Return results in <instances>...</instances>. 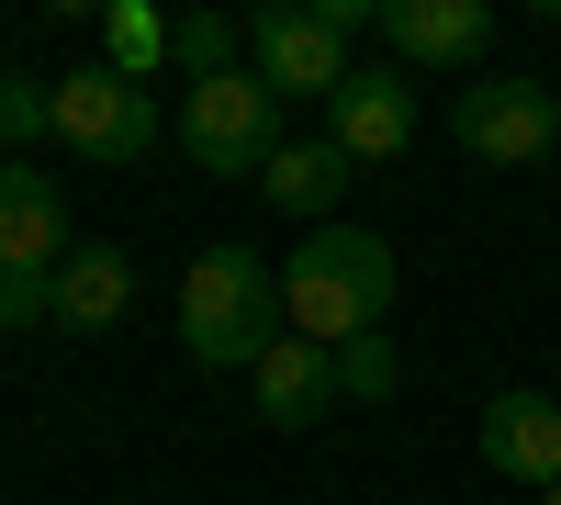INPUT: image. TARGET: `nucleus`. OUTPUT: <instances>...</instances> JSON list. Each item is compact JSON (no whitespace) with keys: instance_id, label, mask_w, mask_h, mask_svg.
Segmentation results:
<instances>
[{"instance_id":"nucleus-8","label":"nucleus","mask_w":561,"mask_h":505,"mask_svg":"<svg viewBox=\"0 0 561 505\" xmlns=\"http://www.w3.org/2000/svg\"><path fill=\"white\" fill-rule=\"evenodd\" d=\"M382 34H393V68H472L494 45V0H382Z\"/></svg>"},{"instance_id":"nucleus-7","label":"nucleus","mask_w":561,"mask_h":505,"mask_svg":"<svg viewBox=\"0 0 561 505\" xmlns=\"http://www.w3.org/2000/svg\"><path fill=\"white\" fill-rule=\"evenodd\" d=\"M325 135L370 169V158H404L415 147V90H404V68H348V90L325 102Z\"/></svg>"},{"instance_id":"nucleus-10","label":"nucleus","mask_w":561,"mask_h":505,"mask_svg":"<svg viewBox=\"0 0 561 505\" xmlns=\"http://www.w3.org/2000/svg\"><path fill=\"white\" fill-rule=\"evenodd\" d=\"M483 461L505 472V483H561V404L550 393H494L483 404Z\"/></svg>"},{"instance_id":"nucleus-16","label":"nucleus","mask_w":561,"mask_h":505,"mask_svg":"<svg viewBox=\"0 0 561 505\" xmlns=\"http://www.w3.org/2000/svg\"><path fill=\"white\" fill-rule=\"evenodd\" d=\"M325 359H337V404H382V393L404 382L393 337H348V348H325Z\"/></svg>"},{"instance_id":"nucleus-3","label":"nucleus","mask_w":561,"mask_h":505,"mask_svg":"<svg viewBox=\"0 0 561 505\" xmlns=\"http://www.w3.org/2000/svg\"><path fill=\"white\" fill-rule=\"evenodd\" d=\"M180 147H192L214 180L270 169V158H280V90H270L259 68H237V79H192V102H180Z\"/></svg>"},{"instance_id":"nucleus-2","label":"nucleus","mask_w":561,"mask_h":505,"mask_svg":"<svg viewBox=\"0 0 561 505\" xmlns=\"http://www.w3.org/2000/svg\"><path fill=\"white\" fill-rule=\"evenodd\" d=\"M180 337H192V359H214V371H259L280 348V269L259 248H203L180 269Z\"/></svg>"},{"instance_id":"nucleus-18","label":"nucleus","mask_w":561,"mask_h":505,"mask_svg":"<svg viewBox=\"0 0 561 505\" xmlns=\"http://www.w3.org/2000/svg\"><path fill=\"white\" fill-rule=\"evenodd\" d=\"M57 314V269H0V326H34Z\"/></svg>"},{"instance_id":"nucleus-5","label":"nucleus","mask_w":561,"mask_h":505,"mask_svg":"<svg viewBox=\"0 0 561 505\" xmlns=\"http://www.w3.org/2000/svg\"><path fill=\"white\" fill-rule=\"evenodd\" d=\"M449 135H460L472 158H494V169H539V158L561 147V90H550V79H517V68H505V79H472V90L449 102Z\"/></svg>"},{"instance_id":"nucleus-19","label":"nucleus","mask_w":561,"mask_h":505,"mask_svg":"<svg viewBox=\"0 0 561 505\" xmlns=\"http://www.w3.org/2000/svg\"><path fill=\"white\" fill-rule=\"evenodd\" d=\"M539 505H561V483H550V494H539Z\"/></svg>"},{"instance_id":"nucleus-9","label":"nucleus","mask_w":561,"mask_h":505,"mask_svg":"<svg viewBox=\"0 0 561 505\" xmlns=\"http://www.w3.org/2000/svg\"><path fill=\"white\" fill-rule=\"evenodd\" d=\"M0 269H68V192L23 158H0Z\"/></svg>"},{"instance_id":"nucleus-12","label":"nucleus","mask_w":561,"mask_h":505,"mask_svg":"<svg viewBox=\"0 0 561 505\" xmlns=\"http://www.w3.org/2000/svg\"><path fill=\"white\" fill-rule=\"evenodd\" d=\"M348 147H337V135H304V147H280L270 169H259V192L280 203V214H304V237H314V225H325V203H337L348 192Z\"/></svg>"},{"instance_id":"nucleus-15","label":"nucleus","mask_w":561,"mask_h":505,"mask_svg":"<svg viewBox=\"0 0 561 505\" xmlns=\"http://www.w3.org/2000/svg\"><path fill=\"white\" fill-rule=\"evenodd\" d=\"M102 34H113V68L147 90V68L169 57V12H147V0H113V23H102Z\"/></svg>"},{"instance_id":"nucleus-1","label":"nucleus","mask_w":561,"mask_h":505,"mask_svg":"<svg viewBox=\"0 0 561 505\" xmlns=\"http://www.w3.org/2000/svg\"><path fill=\"white\" fill-rule=\"evenodd\" d=\"M393 292H404V269H393V248L370 237V225H314V237L280 259V314H293V337H314V348L382 337Z\"/></svg>"},{"instance_id":"nucleus-17","label":"nucleus","mask_w":561,"mask_h":505,"mask_svg":"<svg viewBox=\"0 0 561 505\" xmlns=\"http://www.w3.org/2000/svg\"><path fill=\"white\" fill-rule=\"evenodd\" d=\"M45 113H57V79H23V68H0V147L45 135Z\"/></svg>"},{"instance_id":"nucleus-14","label":"nucleus","mask_w":561,"mask_h":505,"mask_svg":"<svg viewBox=\"0 0 561 505\" xmlns=\"http://www.w3.org/2000/svg\"><path fill=\"white\" fill-rule=\"evenodd\" d=\"M169 57L192 68V79H237V68H248V23H225V12H180V23H169Z\"/></svg>"},{"instance_id":"nucleus-13","label":"nucleus","mask_w":561,"mask_h":505,"mask_svg":"<svg viewBox=\"0 0 561 505\" xmlns=\"http://www.w3.org/2000/svg\"><path fill=\"white\" fill-rule=\"evenodd\" d=\"M124 292H135V259H124V248H68V269H57V314H45V326L102 337L113 314H124Z\"/></svg>"},{"instance_id":"nucleus-4","label":"nucleus","mask_w":561,"mask_h":505,"mask_svg":"<svg viewBox=\"0 0 561 505\" xmlns=\"http://www.w3.org/2000/svg\"><path fill=\"white\" fill-rule=\"evenodd\" d=\"M45 135H57L68 158H90V169H135V158L158 147V102H147L124 68H68V79H57V113H45Z\"/></svg>"},{"instance_id":"nucleus-11","label":"nucleus","mask_w":561,"mask_h":505,"mask_svg":"<svg viewBox=\"0 0 561 505\" xmlns=\"http://www.w3.org/2000/svg\"><path fill=\"white\" fill-rule=\"evenodd\" d=\"M248 404H259V427H314L325 404H337V359H325L314 337H280L248 371Z\"/></svg>"},{"instance_id":"nucleus-6","label":"nucleus","mask_w":561,"mask_h":505,"mask_svg":"<svg viewBox=\"0 0 561 505\" xmlns=\"http://www.w3.org/2000/svg\"><path fill=\"white\" fill-rule=\"evenodd\" d=\"M248 68L280 102H337L348 90V34L325 23L314 0H270V12H248Z\"/></svg>"}]
</instances>
